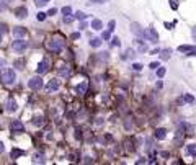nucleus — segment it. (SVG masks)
<instances>
[{"instance_id":"obj_44","label":"nucleus","mask_w":196,"mask_h":165,"mask_svg":"<svg viewBox=\"0 0 196 165\" xmlns=\"http://www.w3.org/2000/svg\"><path fill=\"white\" fill-rule=\"evenodd\" d=\"M191 34H193V39L196 41V26H193V28H191Z\"/></svg>"},{"instance_id":"obj_25","label":"nucleus","mask_w":196,"mask_h":165,"mask_svg":"<svg viewBox=\"0 0 196 165\" xmlns=\"http://www.w3.org/2000/svg\"><path fill=\"white\" fill-rule=\"evenodd\" d=\"M136 43L139 44V53H147L149 48H147V44H144L141 39H136Z\"/></svg>"},{"instance_id":"obj_11","label":"nucleus","mask_w":196,"mask_h":165,"mask_svg":"<svg viewBox=\"0 0 196 165\" xmlns=\"http://www.w3.org/2000/svg\"><path fill=\"white\" fill-rule=\"evenodd\" d=\"M165 137H167V129H163V128H157L155 129V139L157 141H163Z\"/></svg>"},{"instance_id":"obj_48","label":"nucleus","mask_w":196,"mask_h":165,"mask_svg":"<svg viewBox=\"0 0 196 165\" xmlns=\"http://www.w3.org/2000/svg\"><path fill=\"white\" fill-rule=\"evenodd\" d=\"M2 66H5V59H0V67Z\"/></svg>"},{"instance_id":"obj_36","label":"nucleus","mask_w":196,"mask_h":165,"mask_svg":"<svg viewBox=\"0 0 196 165\" xmlns=\"http://www.w3.org/2000/svg\"><path fill=\"white\" fill-rule=\"evenodd\" d=\"M7 30H8V26L5 23H0V33H7Z\"/></svg>"},{"instance_id":"obj_21","label":"nucleus","mask_w":196,"mask_h":165,"mask_svg":"<svg viewBox=\"0 0 196 165\" xmlns=\"http://www.w3.org/2000/svg\"><path fill=\"white\" fill-rule=\"evenodd\" d=\"M90 46L92 48H100V46H102V38H92V39H90Z\"/></svg>"},{"instance_id":"obj_43","label":"nucleus","mask_w":196,"mask_h":165,"mask_svg":"<svg viewBox=\"0 0 196 165\" xmlns=\"http://www.w3.org/2000/svg\"><path fill=\"white\" fill-rule=\"evenodd\" d=\"M15 66H16L18 69H23V67H21V66H23V61H16V62H15Z\"/></svg>"},{"instance_id":"obj_39","label":"nucleus","mask_w":196,"mask_h":165,"mask_svg":"<svg viewBox=\"0 0 196 165\" xmlns=\"http://www.w3.org/2000/svg\"><path fill=\"white\" fill-rule=\"evenodd\" d=\"M160 64H159V62H150V66H149V69H152V71H155V69L157 67H159Z\"/></svg>"},{"instance_id":"obj_41","label":"nucleus","mask_w":196,"mask_h":165,"mask_svg":"<svg viewBox=\"0 0 196 165\" xmlns=\"http://www.w3.org/2000/svg\"><path fill=\"white\" fill-rule=\"evenodd\" d=\"M132 69H134V71H141V69H142V66H141V64H137V62H136V64H132Z\"/></svg>"},{"instance_id":"obj_27","label":"nucleus","mask_w":196,"mask_h":165,"mask_svg":"<svg viewBox=\"0 0 196 165\" xmlns=\"http://www.w3.org/2000/svg\"><path fill=\"white\" fill-rule=\"evenodd\" d=\"M25 154L23 150H20V149H13L11 150V158H18V157H21Z\"/></svg>"},{"instance_id":"obj_22","label":"nucleus","mask_w":196,"mask_h":165,"mask_svg":"<svg viewBox=\"0 0 196 165\" xmlns=\"http://www.w3.org/2000/svg\"><path fill=\"white\" fill-rule=\"evenodd\" d=\"M159 53H160V59L162 61H167L170 57V54H172V51H170V49H163V51H159Z\"/></svg>"},{"instance_id":"obj_1","label":"nucleus","mask_w":196,"mask_h":165,"mask_svg":"<svg viewBox=\"0 0 196 165\" xmlns=\"http://www.w3.org/2000/svg\"><path fill=\"white\" fill-rule=\"evenodd\" d=\"M0 79H2V82L5 85H11V84H15V80H16V74L13 69H3L2 74H0Z\"/></svg>"},{"instance_id":"obj_15","label":"nucleus","mask_w":196,"mask_h":165,"mask_svg":"<svg viewBox=\"0 0 196 165\" xmlns=\"http://www.w3.org/2000/svg\"><path fill=\"white\" fill-rule=\"evenodd\" d=\"M33 162L34 163H44L46 162V158H44V154H39V152H36L33 155Z\"/></svg>"},{"instance_id":"obj_9","label":"nucleus","mask_w":196,"mask_h":165,"mask_svg":"<svg viewBox=\"0 0 196 165\" xmlns=\"http://www.w3.org/2000/svg\"><path fill=\"white\" fill-rule=\"evenodd\" d=\"M16 108H18L16 101H15L13 98H8L7 103H5V110H7L8 113H13V111H16Z\"/></svg>"},{"instance_id":"obj_26","label":"nucleus","mask_w":196,"mask_h":165,"mask_svg":"<svg viewBox=\"0 0 196 165\" xmlns=\"http://www.w3.org/2000/svg\"><path fill=\"white\" fill-rule=\"evenodd\" d=\"M155 71H157V77H159V79H162V77H163V75H165V74H167V69H165V67H160V66H159V67H157V69H155Z\"/></svg>"},{"instance_id":"obj_30","label":"nucleus","mask_w":196,"mask_h":165,"mask_svg":"<svg viewBox=\"0 0 196 165\" xmlns=\"http://www.w3.org/2000/svg\"><path fill=\"white\" fill-rule=\"evenodd\" d=\"M61 11H62V15L66 16V15H71V13H72V8H71V7H62Z\"/></svg>"},{"instance_id":"obj_34","label":"nucleus","mask_w":196,"mask_h":165,"mask_svg":"<svg viewBox=\"0 0 196 165\" xmlns=\"http://www.w3.org/2000/svg\"><path fill=\"white\" fill-rule=\"evenodd\" d=\"M119 44H121L119 38H113V39H111V46H119Z\"/></svg>"},{"instance_id":"obj_13","label":"nucleus","mask_w":196,"mask_h":165,"mask_svg":"<svg viewBox=\"0 0 196 165\" xmlns=\"http://www.w3.org/2000/svg\"><path fill=\"white\" fill-rule=\"evenodd\" d=\"M87 88H88V84H87V82H82V84H79L77 87H75V92H77L79 95H85L87 93Z\"/></svg>"},{"instance_id":"obj_4","label":"nucleus","mask_w":196,"mask_h":165,"mask_svg":"<svg viewBox=\"0 0 196 165\" xmlns=\"http://www.w3.org/2000/svg\"><path fill=\"white\" fill-rule=\"evenodd\" d=\"M28 87L31 88V90H39V88H43V79L39 77V75H36V77H31L28 80Z\"/></svg>"},{"instance_id":"obj_8","label":"nucleus","mask_w":196,"mask_h":165,"mask_svg":"<svg viewBox=\"0 0 196 165\" xmlns=\"http://www.w3.org/2000/svg\"><path fill=\"white\" fill-rule=\"evenodd\" d=\"M48 71H49V61H48V59H43V61L39 62V66H38L36 72H38V74H44V72H48Z\"/></svg>"},{"instance_id":"obj_46","label":"nucleus","mask_w":196,"mask_h":165,"mask_svg":"<svg viewBox=\"0 0 196 165\" xmlns=\"http://www.w3.org/2000/svg\"><path fill=\"white\" fill-rule=\"evenodd\" d=\"M77 38H80V33H72V39H77Z\"/></svg>"},{"instance_id":"obj_28","label":"nucleus","mask_w":196,"mask_h":165,"mask_svg":"<svg viewBox=\"0 0 196 165\" xmlns=\"http://www.w3.org/2000/svg\"><path fill=\"white\" fill-rule=\"evenodd\" d=\"M74 18H77V20H85V18H87V13H84V11H77Z\"/></svg>"},{"instance_id":"obj_7","label":"nucleus","mask_w":196,"mask_h":165,"mask_svg":"<svg viewBox=\"0 0 196 165\" xmlns=\"http://www.w3.org/2000/svg\"><path fill=\"white\" fill-rule=\"evenodd\" d=\"M131 31L134 33L137 38H142L144 36V30L141 28V25L139 23H131Z\"/></svg>"},{"instance_id":"obj_42","label":"nucleus","mask_w":196,"mask_h":165,"mask_svg":"<svg viewBox=\"0 0 196 165\" xmlns=\"http://www.w3.org/2000/svg\"><path fill=\"white\" fill-rule=\"evenodd\" d=\"M108 0H90V3H106Z\"/></svg>"},{"instance_id":"obj_19","label":"nucleus","mask_w":196,"mask_h":165,"mask_svg":"<svg viewBox=\"0 0 196 165\" xmlns=\"http://www.w3.org/2000/svg\"><path fill=\"white\" fill-rule=\"evenodd\" d=\"M196 49L194 46H189V44H181V46H178V51L180 53H189V51Z\"/></svg>"},{"instance_id":"obj_35","label":"nucleus","mask_w":196,"mask_h":165,"mask_svg":"<svg viewBox=\"0 0 196 165\" xmlns=\"http://www.w3.org/2000/svg\"><path fill=\"white\" fill-rule=\"evenodd\" d=\"M72 21H74V16H71V15H66L64 16V23L69 25V23H72Z\"/></svg>"},{"instance_id":"obj_10","label":"nucleus","mask_w":196,"mask_h":165,"mask_svg":"<svg viewBox=\"0 0 196 165\" xmlns=\"http://www.w3.org/2000/svg\"><path fill=\"white\" fill-rule=\"evenodd\" d=\"M59 87H61V84H59V80L57 79H52L51 82L48 84V92H57L59 90Z\"/></svg>"},{"instance_id":"obj_6","label":"nucleus","mask_w":196,"mask_h":165,"mask_svg":"<svg viewBox=\"0 0 196 165\" xmlns=\"http://www.w3.org/2000/svg\"><path fill=\"white\" fill-rule=\"evenodd\" d=\"M10 129L13 131V132H23L25 131V126H23V123L20 121V119H13L11 124H10Z\"/></svg>"},{"instance_id":"obj_14","label":"nucleus","mask_w":196,"mask_h":165,"mask_svg":"<svg viewBox=\"0 0 196 165\" xmlns=\"http://www.w3.org/2000/svg\"><path fill=\"white\" fill-rule=\"evenodd\" d=\"M13 34L16 38H23V36H26V30L23 26H16V28H13Z\"/></svg>"},{"instance_id":"obj_32","label":"nucleus","mask_w":196,"mask_h":165,"mask_svg":"<svg viewBox=\"0 0 196 165\" xmlns=\"http://www.w3.org/2000/svg\"><path fill=\"white\" fill-rule=\"evenodd\" d=\"M46 16H48V15L44 13V11H39V13H38V16H36V18H38V21H44V20H46Z\"/></svg>"},{"instance_id":"obj_20","label":"nucleus","mask_w":196,"mask_h":165,"mask_svg":"<svg viewBox=\"0 0 196 165\" xmlns=\"http://www.w3.org/2000/svg\"><path fill=\"white\" fill-rule=\"evenodd\" d=\"M31 123L39 128V126H43V124H44V118H43V116H34L33 119H31Z\"/></svg>"},{"instance_id":"obj_29","label":"nucleus","mask_w":196,"mask_h":165,"mask_svg":"<svg viewBox=\"0 0 196 165\" xmlns=\"http://www.w3.org/2000/svg\"><path fill=\"white\" fill-rule=\"evenodd\" d=\"M168 2H170L172 10H178V0H168Z\"/></svg>"},{"instance_id":"obj_45","label":"nucleus","mask_w":196,"mask_h":165,"mask_svg":"<svg viewBox=\"0 0 196 165\" xmlns=\"http://www.w3.org/2000/svg\"><path fill=\"white\" fill-rule=\"evenodd\" d=\"M85 28H87V23H85L84 20H82V23H80V28H79V30H85Z\"/></svg>"},{"instance_id":"obj_37","label":"nucleus","mask_w":196,"mask_h":165,"mask_svg":"<svg viewBox=\"0 0 196 165\" xmlns=\"http://www.w3.org/2000/svg\"><path fill=\"white\" fill-rule=\"evenodd\" d=\"M34 3L38 5V7H44V5H46L48 2H46V0H34Z\"/></svg>"},{"instance_id":"obj_17","label":"nucleus","mask_w":196,"mask_h":165,"mask_svg":"<svg viewBox=\"0 0 196 165\" xmlns=\"http://www.w3.org/2000/svg\"><path fill=\"white\" fill-rule=\"evenodd\" d=\"M186 154L196 157V144H188L186 145Z\"/></svg>"},{"instance_id":"obj_31","label":"nucleus","mask_w":196,"mask_h":165,"mask_svg":"<svg viewBox=\"0 0 196 165\" xmlns=\"http://www.w3.org/2000/svg\"><path fill=\"white\" fill-rule=\"evenodd\" d=\"M115 28H116V21H115V20H111V21L108 23V31L111 33V31H115Z\"/></svg>"},{"instance_id":"obj_40","label":"nucleus","mask_w":196,"mask_h":165,"mask_svg":"<svg viewBox=\"0 0 196 165\" xmlns=\"http://www.w3.org/2000/svg\"><path fill=\"white\" fill-rule=\"evenodd\" d=\"M56 13H57V10H56V8H51V10H49V11H48V13H46V15H49V16H52V15H56Z\"/></svg>"},{"instance_id":"obj_23","label":"nucleus","mask_w":196,"mask_h":165,"mask_svg":"<svg viewBox=\"0 0 196 165\" xmlns=\"http://www.w3.org/2000/svg\"><path fill=\"white\" fill-rule=\"evenodd\" d=\"M183 101H186V103H196V98L193 97V95H189V93H185L183 95Z\"/></svg>"},{"instance_id":"obj_38","label":"nucleus","mask_w":196,"mask_h":165,"mask_svg":"<svg viewBox=\"0 0 196 165\" xmlns=\"http://www.w3.org/2000/svg\"><path fill=\"white\" fill-rule=\"evenodd\" d=\"M102 39H110V31H103V34H102Z\"/></svg>"},{"instance_id":"obj_51","label":"nucleus","mask_w":196,"mask_h":165,"mask_svg":"<svg viewBox=\"0 0 196 165\" xmlns=\"http://www.w3.org/2000/svg\"><path fill=\"white\" fill-rule=\"evenodd\" d=\"M46 2H49V0H46Z\"/></svg>"},{"instance_id":"obj_49","label":"nucleus","mask_w":196,"mask_h":165,"mask_svg":"<svg viewBox=\"0 0 196 165\" xmlns=\"http://www.w3.org/2000/svg\"><path fill=\"white\" fill-rule=\"evenodd\" d=\"M0 41H2V36H0Z\"/></svg>"},{"instance_id":"obj_12","label":"nucleus","mask_w":196,"mask_h":165,"mask_svg":"<svg viewBox=\"0 0 196 165\" xmlns=\"http://www.w3.org/2000/svg\"><path fill=\"white\" fill-rule=\"evenodd\" d=\"M15 16H16V18H20V20H23V18H26V16H28V10L25 8V7L16 8V11H15Z\"/></svg>"},{"instance_id":"obj_33","label":"nucleus","mask_w":196,"mask_h":165,"mask_svg":"<svg viewBox=\"0 0 196 165\" xmlns=\"http://www.w3.org/2000/svg\"><path fill=\"white\" fill-rule=\"evenodd\" d=\"M102 61H108V57H110V53H100V56H98Z\"/></svg>"},{"instance_id":"obj_50","label":"nucleus","mask_w":196,"mask_h":165,"mask_svg":"<svg viewBox=\"0 0 196 165\" xmlns=\"http://www.w3.org/2000/svg\"><path fill=\"white\" fill-rule=\"evenodd\" d=\"M7 2H11V0H7Z\"/></svg>"},{"instance_id":"obj_16","label":"nucleus","mask_w":196,"mask_h":165,"mask_svg":"<svg viewBox=\"0 0 196 165\" xmlns=\"http://www.w3.org/2000/svg\"><path fill=\"white\" fill-rule=\"evenodd\" d=\"M59 75H61V77H69V75H71V67L62 66V67L59 69Z\"/></svg>"},{"instance_id":"obj_24","label":"nucleus","mask_w":196,"mask_h":165,"mask_svg":"<svg viewBox=\"0 0 196 165\" xmlns=\"http://www.w3.org/2000/svg\"><path fill=\"white\" fill-rule=\"evenodd\" d=\"M134 56H136V51L129 48V49H126V53H124V56H123V59H129V57L132 59Z\"/></svg>"},{"instance_id":"obj_18","label":"nucleus","mask_w":196,"mask_h":165,"mask_svg":"<svg viewBox=\"0 0 196 165\" xmlns=\"http://www.w3.org/2000/svg\"><path fill=\"white\" fill-rule=\"evenodd\" d=\"M90 26H92V30H97V31H100V30L103 28V23L100 21V20H92V25H90Z\"/></svg>"},{"instance_id":"obj_3","label":"nucleus","mask_w":196,"mask_h":165,"mask_svg":"<svg viewBox=\"0 0 196 165\" xmlns=\"http://www.w3.org/2000/svg\"><path fill=\"white\" fill-rule=\"evenodd\" d=\"M144 39H147L150 43H157V39H159V34H157V31L155 28H147V30H144Z\"/></svg>"},{"instance_id":"obj_2","label":"nucleus","mask_w":196,"mask_h":165,"mask_svg":"<svg viewBox=\"0 0 196 165\" xmlns=\"http://www.w3.org/2000/svg\"><path fill=\"white\" fill-rule=\"evenodd\" d=\"M46 48L49 51H52V53H59V51L64 49V39L62 38H52V39H49L46 43Z\"/></svg>"},{"instance_id":"obj_47","label":"nucleus","mask_w":196,"mask_h":165,"mask_svg":"<svg viewBox=\"0 0 196 165\" xmlns=\"http://www.w3.org/2000/svg\"><path fill=\"white\" fill-rule=\"evenodd\" d=\"M5 150V147H3V142L2 141H0V154H2V152Z\"/></svg>"},{"instance_id":"obj_5","label":"nucleus","mask_w":196,"mask_h":165,"mask_svg":"<svg viewBox=\"0 0 196 165\" xmlns=\"http://www.w3.org/2000/svg\"><path fill=\"white\" fill-rule=\"evenodd\" d=\"M26 46H28V43L25 41V39H16V41H13V44H11V48H13V51L15 53H23L25 49H26Z\"/></svg>"}]
</instances>
